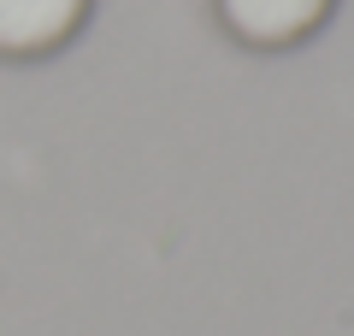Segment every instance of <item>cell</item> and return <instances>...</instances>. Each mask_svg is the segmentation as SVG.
Returning a JSON list of instances; mask_svg holds the SVG:
<instances>
[{
    "label": "cell",
    "mask_w": 354,
    "mask_h": 336,
    "mask_svg": "<svg viewBox=\"0 0 354 336\" xmlns=\"http://www.w3.org/2000/svg\"><path fill=\"white\" fill-rule=\"evenodd\" d=\"M95 0H0V59H48L88 24Z\"/></svg>",
    "instance_id": "obj_1"
},
{
    "label": "cell",
    "mask_w": 354,
    "mask_h": 336,
    "mask_svg": "<svg viewBox=\"0 0 354 336\" xmlns=\"http://www.w3.org/2000/svg\"><path fill=\"white\" fill-rule=\"evenodd\" d=\"M213 6L242 48H295L337 12V0H213Z\"/></svg>",
    "instance_id": "obj_2"
}]
</instances>
